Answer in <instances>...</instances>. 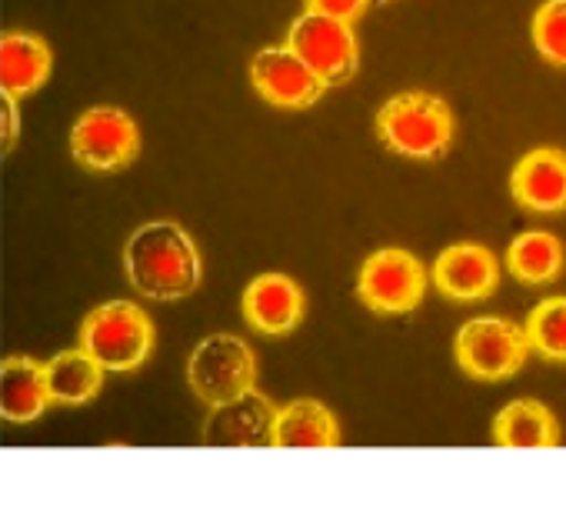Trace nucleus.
Instances as JSON below:
<instances>
[{
	"label": "nucleus",
	"instance_id": "nucleus-4",
	"mask_svg": "<svg viewBox=\"0 0 566 520\" xmlns=\"http://www.w3.org/2000/svg\"><path fill=\"white\" fill-rule=\"evenodd\" d=\"M287 48L324 81V87L347 84L360 67V48L350 21L307 11L291 24Z\"/></svg>",
	"mask_w": 566,
	"mask_h": 520
},
{
	"label": "nucleus",
	"instance_id": "nucleus-20",
	"mask_svg": "<svg viewBox=\"0 0 566 520\" xmlns=\"http://www.w3.org/2000/svg\"><path fill=\"white\" fill-rule=\"evenodd\" d=\"M526 341L530 351L553 364H566V298H549L533 308L526 318Z\"/></svg>",
	"mask_w": 566,
	"mask_h": 520
},
{
	"label": "nucleus",
	"instance_id": "nucleus-3",
	"mask_svg": "<svg viewBox=\"0 0 566 520\" xmlns=\"http://www.w3.org/2000/svg\"><path fill=\"white\" fill-rule=\"evenodd\" d=\"M154 347V324L130 301H111L87 314L81 327V351H87L104 371H137Z\"/></svg>",
	"mask_w": 566,
	"mask_h": 520
},
{
	"label": "nucleus",
	"instance_id": "nucleus-12",
	"mask_svg": "<svg viewBox=\"0 0 566 520\" xmlns=\"http://www.w3.org/2000/svg\"><path fill=\"white\" fill-rule=\"evenodd\" d=\"M304 291L287 274H260L243 291V318L256 334L280 337L304 321Z\"/></svg>",
	"mask_w": 566,
	"mask_h": 520
},
{
	"label": "nucleus",
	"instance_id": "nucleus-22",
	"mask_svg": "<svg viewBox=\"0 0 566 520\" xmlns=\"http://www.w3.org/2000/svg\"><path fill=\"white\" fill-rule=\"evenodd\" d=\"M21 117H18V97L0 91V157H8L18 144Z\"/></svg>",
	"mask_w": 566,
	"mask_h": 520
},
{
	"label": "nucleus",
	"instance_id": "nucleus-11",
	"mask_svg": "<svg viewBox=\"0 0 566 520\" xmlns=\"http://www.w3.org/2000/svg\"><path fill=\"white\" fill-rule=\"evenodd\" d=\"M433 284L450 301H483L500 284V264L483 243H453L437 257Z\"/></svg>",
	"mask_w": 566,
	"mask_h": 520
},
{
	"label": "nucleus",
	"instance_id": "nucleus-18",
	"mask_svg": "<svg viewBox=\"0 0 566 520\" xmlns=\"http://www.w3.org/2000/svg\"><path fill=\"white\" fill-rule=\"evenodd\" d=\"M44 384L51 404L64 407H81L101 394L104 384V367L87 354V351H64L44 364Z\"/></svg>",
	"mask_w": 566,
	"mask_h": 520
},
{
	"label": "nucleus",
	"instance_id": "nucleus-16",
	"mask_svg": "<svg viewBox=\"0 0 566 520\" xmlns=\"http://www.w3.org/2000/svg\"><path fill=\"white\" fill-rule=\"evenodd\" d=\"M48 384L44 364L31 357H8L0 361V420L31 424L48 410Z\"/></svg>",
	"mask_w": 566,
	"mask_h": 520
},
{
	"label": "nucleus",
	"instance_id": "nucleus-8",
	"mask_svg": "<svg viewBox=\"0 0 566 520\" xmlns=\"http://www.w3.org/2000/svg\"><path fill=\"white\" fill-rule=\"evenodd\" d=\"M71 154L81 167L97 174L124 170L140 154V127L120 107H91L71 131Z\"/></svg>",
	"mask_w": 566,
	"mask_h": 520
},
{
	"label": "nucleus",
	"instance_id": "nucleus-6",
	"mask_svg": "<svg viewBox=\"0 0 566 520\" xmlns=\"http://www.w3.org/2000/svg\"><path fill=\"white\" fill-rule=\"evenodd\" d=\"M187 381L193 394L213 407L256 384V357L247 341L233 334H210L193 347L187 361Z\"/></svg>",
	"mask_w": 566,
	"mask_h": 520
},
{
	"label": "nucleus",
	"instance_id": "nucleus-19",
	"mask_svg": "<svg viewBox=\"0 0 566 520\" xmlns=\"http://www.w3.org/2000/svg\"><path fill=\"white\" fill-rule=\"evenodd\" d=\"M506 264L513 278L523 284H533V288L549 284L563 271V243L546 230H526L510 243Z\"/></svg>",
	"mask_w": 566,
	"mask_h": 520
},
{
	"label": "nucleus",
	"instance_id": "nucleus-15",
	"mask_svg": "<svg viewBox=\"0 0 566 520\" xmlns=\"http://www.w3.org/2000/svg\"><path fill=\"white\" fill-rule=\"evenodd\" d=\"M340 444L337 417L321 401H291L276 407L273 447L280 450H331Z\"/></svg>",
	"mask_w": 566,
	"mask_h": 520
},
{
	"label": "nucleus",
	"instance_id": "nucleus-17",
	"mask_svg": "<svg viewBox=\"0 0 566 520\" xmlns=\"http://www.w3.org/2000/svg\"><path fill=\"white\" fill-rule=\"evenodd\" d=\"M493 440L510 450H539L559 444L556 417L539 401H513L493 420Z\"/></svg>",
	"mask_w": 566,
	"mask_h": 520
},
{
	"label": "nucleus",
	"instance_id": "nucleus-1",
	"mask_svg": "<svg viewBox=\"0 0 566 520\" xmlns=\"http://www.w3.org/2000/svg\"><path fill=\"white\" fill-rule=\"evenodd\" d=\"M124 271L130 288L150 301L190 298L203 278L193 237L174 220H150L130 233L124 247Z\"/></svg>",
	"mask_w": 566,
	"mask_h": 520
},
{
	"label": "nucleus",
	"instance_id": "nucleus-13",
	"mask_svg": "<svg viewBox=\"0 0 566 520\" xmlns=\"http://www.w3.org/2000/svg\"><path fill=\"white\" fill-rule=\"evenodd\" d=\"M510 190L520 207H530L539 214L566 210V150H556V147L530 150L513 167Z\"/></svg>",
	"mask_w": 566,
	"mask_h": 520
},
{
	"label": "nucleus",
	"instance_id": "nucleus-7",
	"mask_svg": "<svg viewBox=\"0 0 566 520\" xmlns=\"http://www.w3.org/2000/svg\"><path fill=\"white\" fill-rule=\"evenodd\" d=\"M427 294V271L410 250L384 247L370 253L357 278V298L374 314H410Z\"/></svg>",
	"mask_w": 566,
	"mask_h": 520
},
{
	"label": "nucleus",
	"instance_id": "nucleus-23",
	"mask_svg": "<svg viewBox=\"0 0 566 520\" xmlns=\"http://www.w3.org/2000/svg\"><path fill=\"white\" fill-rule=\"evenodd\" d=\"M367 8H370V0H307V11L324 14V18H337V21H350V24Z\"/></svg>",
	"mask_w": 566,
	"mask_h": 520
},
{
	"label": "nucleus",
	"instance_id": "nucleus-9",
	"mask_svg": "<svg viewBox=\"0 0 566 520\" xmlns=\"http://www.w3.org/2000/svg\"><path fill=\"white\" fill-rule=\"evenodd\" d=\"M253 91L283 111H307L324 97V81L287 48H260L250 61Z\"/></svg>",
	"mask_w": 566,
	"mask_h": 520
},
{
	"label": "nucleus",
	"instance_id": "nucleus-14",
	"mask_svg": "<svg viewBox=\"0 0 566 520\" xmlns=\"http://www.w3.org/2000/svg\"><path fill=\"white\" fill-rule=\"evenodd\" d=\"M51 67H54V54L44 38L28 31L0 34V91L28 97L48 84Z\"/></svg>",
	"mask_w": 566,
	"mask_h": 520
},
{
	"label": "nucleus",
	"instance_id": "nucleus-24",
	"mask_svg": "<svg viewBox=\"0 0 566 520\" xmlns=\"http://www.w3.org/2000/svg\"><path fill=\"white\" fill-rule=\"evenodd\" d=\"M370 4H377V8H387V4H394V0H370Z\"/></svg>",
	"mask_w": 566,
	"mask_h": 520
},
{
	"label": "nucleus",
	"instance_id": "nucleus-5",
	"mask_svg": "<svg viewBox=\"0 0 566 520\" xmlns=\"http://www.w3.org/2000/svg\"><path fill=\"white\" fill-rule=\"evenodd\" d=\"M453 354H457V364L470 377L506 381L526 364L530 341H526V331L506 318H476L460 327Z\"/></svg>",
	"mask_w": 566,
	"mask_h": 520
},
{
	"label": "nucleus",
	"instance_id": "nucleus-10",
	"mask_svg": "<svg viewBox=\"0 0 566 520\" xmlns=\"http://www.w3.org/2000/svg\"><path fill=\"white\" fill-rule=\"evenodd\" d=\"M273 417L276 407L256 387L243 391L233 401L213 404L203 420V447H273Z\"/></svg>",
	"mask_w": 566,
	"mask_h": 520
},
{
	"label": "nucleus",
	"instance_id": "nucleus-21",
	"mask_svg": "<svg viewBox=\"0 0 566 520\" xmlns=\"http://www.w3.org/2000/svg\"><path fill=\"white\" fill-rule=\"evenodd\" d=\"M533 44L543 61L566 67V0H546L533 14Z\"/></svg>",
	"mask_w": 566,
	"mask_h": 520
},
{
	"label": "nucleus",
	"instance_id": "nucleus-2",
	"mask_svg": "<svg viewBox=\"0 0 566 520\" xmlns=\"http://www.w3.org/2000/svg\"><path fill=\"white\" fill-rule=\"evenodd\" d=\"M377 137L400 157L433 160L443 157L453 141V114L437 94H397L377 111Z\"/></svg>",
	"mask_w": 566,
	"mask_h": 520
}]
</instances>
